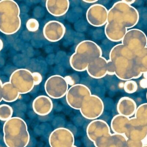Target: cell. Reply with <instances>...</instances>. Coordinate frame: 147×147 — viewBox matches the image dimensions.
<instances>
[{
    "instance_id": "cell-25",
    "label": "cell",
    "mask_w": 147,
    "mask_h": 147,
    "mask_svg": "<svg viewBox=\"0 0 147 147\" xmlns=\"http://www.w3.org/2000/svg\"><path fill=\"white\" fill-rule=\"evenodd\" d=\"M127 140L124 135L111 134L106 147H127Z\"/></svg>"
},
{
    "instance_id": "cell-34",
    "label": "cell",
    "mask_w": 147,
    "mask_h": 147,
    "mask_svg": "<svg viewBox=\"0 0 147 147\" xmlns=\"http://www.w3.org/2000/svg\"><path fill=\"white\" fill-rule=\"evenodd\" d=\"M3 83L0 80V102L3 100L2 98V86Z\"/></svg>"
},
{
    "instance_id": "cell-41",
    "label": "cell",
    "mask_w": 147,
    "mask_h": 147,
    "mask_svg": "<svg viewBox=\"0 0 147 147\" xmlns=\"http://www.w3.org/2000/svg\"><path fill=\"white\" fill-rule=\"evenodd\" d=\"M146 98H147V93H146Z\"/></svg>"
},
{
    "instance_id": "cell-19",
    "label": "cell",
    "mask_w": 147,
    "mask_h": 147,
    "mask_svg": "<svg viewBox=\"0 0 147 147\" xmlns=\"http://www.w3.org/2000/svg\"><path fill=\"white\" fill-rule=\"evenodd\" d=\"M69 0H47L46 2L47 11L55 17L65 15L69 10Z\"/></svg>"
},
{
    "instance_id": "cell-29",
    "label": "cell",
    "mask_w": 147,
    "mask_h": 147,
    "mask_svg": "<svg viewBox=\"0 0 147 147\" xmlns=\"http://www.w3.org/2000/svg\"><path fill=\"white\" fill-rule=\"evenodd\" d=\"M26 27L29 32H35L38 30L39 23L36 19L31 18L27 22Z\"/></svg>"
},
{
    "instance_id": "cell-14",
    "label": "cell",
    "mask_w": 147,
    "mask_h": 147,
    "mask_svg": "<svg viewBox=\"0 0 147 147\" xmlns=\"http://www.w3.org/2000/svg\"><path fill=\"white\" fill-rule=\"evenodd\" d=\"M86 133L88 139L93 142L102 136L111 134L109 124L100 119H96L91 122L86 128Z\"/></svg>"
},
{
    "instance_id": "cell-33",
    "label": "cell",
    "mask_w": 147,
    "mask_h": 147,
    "mask_svg": "<svg viewBox=\"0 0 147 147\" xmlns=\"http://www.w3.org/2000/svg\"><path fill=\"white\" fill-rule=\"evenodd\" d=\"M140 86L142 88L144 89H147V79H142L140 81Z\"/></svg>"
},
{
    "instance_id": "cell-27",
    "label": "cell",
    "mask_w": 147,
    "mask_h": 147,
    "mask_svg": "<svg viewBox=\"0 0 147 147\" xmlns=\"http://www.w3.org/2000/svg\"><path fill=\"white\" fill-rule=\"evenodd\" d=\"M13 109L10 105L7 104L0 105V120L6 121L12 117Z\"/></svg>"
},
{
    "instance_id": "cell-38",
    "label": "cell",
    "mask_w": 147,
    "mask_h": 147,
    "mask_svg": "<svg viewBox=\"0 0 147 147\" xmlns=\"http://www.w3.org/2000/svg\"><path fill=\"white\" fill-rule=\"evenodd\" d=\"M142 74H143V77H144V78L147 79V72H145Z\"/></svg>"
},
{
    "instance_id": "cell-28",
    "label": "cell",
    "mask_w": 147,
    "mask_h": 147,
    "mask_svg": "<svg viewBox=\"0 0 147 147\" xmlns=\"http://www.w3.org/2000/svg\"><path fill=\"white\" fill-rule=\"evenodd\" d=\"M123 87L125 92L129 94H132L136 92L138 86L135 81L131 80L126 81L123 84Z\"/></svg>"
},
{
    "instance_id": "cell-11",
    "label": "cell",
    "mask_w": 147,
    "mask_h": 147,
    "mask_svg": "<svg viewBox=\"0 0 147 147\" xmlns=\"http://www.w3.org/2000/svg\"><path fill=\"white\" fill-rule=\"evenodd\" d=\"M74 142L73 133L66 128L56 129L49 136V143L51 147H71L74 146Z\"/></svg>"
},
{
    "instance_id": "cell-39",
    "label": "cell",
    "mask_w": 147,
    "mask_h": 147,
    "mask_svg": "<svg viewBox=\"0 0 147 147\" xmlns=\"http://www.w3.org/2000/svg\"><path fill=\"white\" fill-rule=\"evenodd\" d=\"M142 147H147V144H146V145H144V146H143Z\"/></svg>"
},
{
    "instance_id": "cell-18",
    "label": "cell",
    "mask_w": 147,
    "mask_h": 147,
    "mask_svg": "<svg viewBox=\"0 0 147 147\" xmlns=\"http://www.w3.org/2000/svg\"><path fill=\"white\" fill-rule=\"evenodd\" d=\"M127 31L125 27L114 22H107L105 27L107 38L114 42L121 41Z\"/></svg>"
},
{
    "instance_id": "cell-30",
    "label": "cell",
    "mask_w": 147,
    "mask_h": 147,
    "mask_svg": "<svg viewBox=\"0 0 147 147\" xmlns=\"http://www.w3.org/2000/svg\"><path fill=\"white\" fill-rule=\"evenodd\" d=\"M144 144L142 141L133 140L127 139V147H142Z\"/></svg>"
},
{
    "instance_id": "cell-31",
    "label": "cell",
    "mask_w": 147,
    "mask_h": 147,
    "mask_svg": "<svg viewBox=\"0 0 147 147\" xmlns=\"http://www.w3.org/2000/svg\"><path fill=\"white\" fill-rule=\"evenodd\" d=\"M107 74L115 75V66L114 63L111 60H107Z\"/></svg>"
},
{
    "instance_id": "cell-32",
    "label": "cell",
    "mask_w": 147,
    "mask_h": 147,
    "mask_svg": "<svg viewBox=\"0 0 147 147\" xmlns=\"http://www.w3.org/2000/svg\"><path fill=\"white\" fill-rule=\"evenodd\" d=\"M32 75L34 80V85H38L40 84L43 79L41 74L39 72H33Z\"/></svg>"
},
{
    "instance_id": "cell-42",
    "label": "cell",
    "mask_w": 147,
    "mask_h": 147,
    "mask_svg": "<svg viewBox=\"0 0 147 147\" xmlns=\"http://www.w3.org/2000/svg\"></svg>"
},
{
    "instance_id": "cell-40",
    "label": "cell",
    "mask_w": 147,
    "mask_h": 147,
    "mask_svg": "<svg viewBox=\"0 0 147 147\" xmlns=\"http://www.w3.org/2000/svg\"><path fill=\"white\" fill-rule=\"evenodd\" d=\"M77 147L76 146H72V147Z\"/></svg>"
},
{
    "instance_id": "cell-21",
    "label": "cell",
    "mask_w": 147,
    "mask_h": 147,
    "mask_svg": "<svg viewBox=\"0 0 147 147\" xmlns=\"http://www.w3.org/2000/svg\"><path fill=\"white\" fill-rule=\"evenodd\" d=\"M129 117L118 115L114 116L111 123V128L114 134H125Z\"/></svg>"
},
{
    "instance_id": "cell-13",
    "label": "cell",
    "mask_w": 147,
    "mask_h": 147,
    "mask_svg": "<svg viewBox=\"0 0 147 147\" xmlns=\"http://www.w3.org/2000/svg\"><path fill=\"white\" fill-rule=\"evenodd\" d=\"M65 32V27L58 21H50L45 25L43 28V35L45 38L51 42H58L61 40Z\"/></svg>"
},
{
    "instance_id": "cell-17",
    "label": "cell",
    "mask_w": 147,
    "mask_h": 147,
    "mask_svg": "<svg viewBox=\"0 0 147 147\" xmlns=\"http://www.w3.org/2000/svg\"><path fill=\"white\" fill-rule=\"evenodd\" d=\"M53 103L51 98L45 95L37 97L32 103V108L37 115L45 116L49 115L53 109Z\"/></svg>"
},
{
    "instance_id": "cell-9",
    "label": "cell",
    "mask_w": 147,
    "mask_h": 147,
    "mask_svg": "<svg viewBox=\"0 0 147 147\" xmlns=\"http://www.w3.org/2000/svg\"><path fill=\"white\" fill-rule=\"evenodd\" d=\"M90 89L83 84H75L71 86L66 94L68 105L73 109L80 110L84 100L91 95Z\"/></svg>"
},
{
    "instance_id": "cell-24",
    "label": "cell",
    "mask_w": 147,
    "mask_h": 147,
    "mask_svg": "<svg viewBox=\"0 0 147 147\" xmlns=\"http://www.w3.org/2000/svg\"><path fill=\"white\" fill-rule=\"evenodd\" d=\"M135 59L140 72H147V47L136 54Z\"/></svg>"
},
{
    "instance_id": "cell-26",
    "label": "cell",
    "mask_w": 147,
    "mask_h": 147,
    "mask_svg": "<svg viewBox=\"0 0 147 147\" xmlns=\"http://www.w3.org/2000/svg\"><path fill=\"white\" fill-rule=\"evenodd\" d=\"M134 117L142 125L147 127V103L137 107Z\"/></svg>"
},
{
    "instance_id": "cell-35",
    "label": "cell",
    "mask_w": 147,
    "mask_h": 147,
    "mask_svg": "<svg viewBox=\"0 0 147 147\" xmlns=\"http://www.w3.org/2000/svg\"><path fill=\"white\" fill-rule=\"evenodd\" d=\"M98 0H84L83 1L84 2L88 3H93L98 2Z\"/></svg>"
},
{
    "instance_id": "cell-5",
    "label": "cell",
    "mask_w": 147,
    "mask_h": 147,
    "mask_svg": "<svg viewBox=\"0 0 147 147\" xmlns=\"http://www.w3.org/2000/svg\"><path fill=\"white\" fill-rule=\"evenodd\" d=\"M9 82L20 94L30 92L35 86L32 73L26 69L14 71L10 75Z\"/></svg>"
},
{
    "instance_id": "cell-7",
    "label": "cell",
    "mask_w": 147,
    "mask_h": 147,
    "mask_svg": "<svg viewBox=\"0 0 147 147\" xmlns=\"http://www.w3.org/2000/svg\"><path fill=\"white\" fill-rule=\"evenodd\" d=\"M121 41L123 45L135 55L147 47L146 35L137 28L128 30Z\"/></svg>"
},
{
    "instance_id": "cell-37",
    "label": "cell",
    "mask_w": 147,
    "mask_h": 147,
    "mask_svg": "<svg viewBox=\"0 0 147 147\" xmlns=\"http://www.w3.org/2000/svg\"><path fill=\"white\" fill-rule=\"evenodd\" d=\"M3 42L2 40L1 39H0V51L2 50L3 48Z\"/></svg>"
},
{
    "instance_id": "cell-8",
    "label": "cell",
    "mask_w": 147,
    "mask_h": 147,
    "mask_svg": "<svg viewBox=\"0 0 147 147\" xmlns=\"http://www.w3.org/2000/svg\"><path fill=\"white\" fill-rule=\"evenodd\" d=\"M80 110L82 115L86 119L96 120L103 113L104 104L98 96L91 95L85 99Z\"/></svg>"
},
{
    "instance_id": "cell-15",
    "label": "cell",
    "mask_w": 147,
    "mask_h": 147,
    "mask_svg": "<svg viewBox=\"0 0 147 147\" xmlns=\"http://www.w3.org/2000/svg\"><path fill=\"white\" fill-rule=\"evenodd\" d=\"M124 136L129 140L143 142L147 138V127L135 117H132L129 119Z\"/></svg>"
},
{
    "instance_id": "cell-6",
    "label": "cell",
    "mask_w": 147,
    "mask_h": 147,
    "mask_svg": "<svg viewBox=\"0 0 147 147\" xmlns=\"http://www.w3.org/2000/svg\"><path fill=\"white\" fill-rule=\"evenodd\" d=\"M69 89L68 80L60 75L51 76L45 83V89L47 94L53 99H59L66 96Z\"/></svg>"
},
{
    "instance_id": "cell-16",
    "label": "cell",
    "mask_w": 147,
    "mask_h": 147,
    "mask_svg": "<svg viewBox=\"0 0 147 147\" xmlns=\"http://www.w3.org/2000/svg\"><path fill=\"white\" fill-rule=\"evenodd\" d=\"M86 71L94 79L102 78L107 74V60L103 57L96 59L88 64Z\"/></svg>"
},
{
    "instance_id": "cell-22",
    "label": "cell",
    "mask_w": 147,
    "mask_h": 147,
    "mask_svg": "<svg viewBox=\"0 0 147 147\" xmlns=\"http://www.w3.org/2000/svg\"><path fill=\"white\" fill-rule=\"evenodd\" d=\"M20 94L9 82L3 84V100L7 102H13L17 100Z\"/></svg>"
},
{
    "instance_id": "cell-20",
    "label": "cell",
    "mask_w": 147,
    "mask_h": 147,
    "mask_svg": "<svg viewBox=\"0 0 147 147\" xmlns=\"http://www.w3.org/2000/svg\"><path fill=\"white\" fill-rule=\"evenodd\" d=\"M137 108L135 101L128 97L120 98L117 105L118 114L129 118L135 115Z\"/></svg>"
},
{
    "instance_id": "cell-36",
    "label": "cell",
    "mask_w": 147,
    "mask_h": 147,
    "mask_svg": "<svg viewBox=\"0 0 147 147\" xmlns=\"http://www.w3.org/2000/svg\"><path fill=\"white\" fill-rule=\"evenodd\" d=\"M124 1L126 3L131 5L135 2V1H134V0H124Z\"/></svg>"
},
{
    "instance_id": "cell-23",
    "label": "cell",
    "mask_w": 147,
    "mask_h": 147,
    "mask_svg": "<svg viewBox=\"0 0 147 147\" xmlns=\"http://www.w3.org/2000/svg\"><path fill=\"white\" fill-rule=\"evenodd\" d=\"M69 63L71 68L74 70L78 72H82L86 71L88 65V63L83 60L75 53L71 56Z\"/></svg>"
},
{
    "instance_id": "cell-4",
    "label": "cell",
    "mask_w": 147,
    "mask_h": 147,
    "mask_svg": "<svg viewBox=\"0 0 147 147\" xmlns=\"http://www.w3.org/2000/svg\"><path fill=\"white\" fill-rule=\"evenodd\" d=\"M140 14L137 9L126 3L124 0L115 3L108 10V22H114L131 29L139 21Z\"/></svg>"
},
{
    "instance_id": "cell-1",
    "label": "cell",
    "mask_w": 147,
    "mask_h": 147,
    "mask_svg": "<svg viewBox=\"0 0 147 147\" xmlns=\"http://www.w3.org/2000/svg\"><path fill=\"white\" fill-rule=\"evenodd\" d=\"M135 54L122 44L112 47L109 53V59L115 66V75L124 81L140 78L142 74L138 69L135 59Z\"/></svg>"
},
{
    "instance_id": "cell-12",
    "label": "cell",
    "mask_w": 147,
    "mask_h": 147,
    "mask_svg": "<svg viewBox=\"0 0 147 147\" xmlns=\"http://www.w3.org/2000/svg\"><path fill=\"white\" fill-rule=\"evenodd\" d=\"M108 10L104 5L96 3L90 6L86 12L88 23L95 27H100L108 22Z\"/></svg>"
},
{
    "instance_id": "cell-10",
    "label": "cell",
    "mask_w": 147,
    "mask_h": 147,
    "mask_svg": "<svg viewBox=\"0 0 147 147\" xmlns=\"http://www.w3.org/2000/svg\"><path fill=\"white\" fill-rule=\"evenodd\" d=\"M75 53L88 64L96 59L102 57V55L100 47L90 40H83L80 42L75 48Z\"/></svg>"
},
{
    "instance_id": "cell-3",
    "label": "cell",
    "mask_w": 147,
    "mask_h": 147,
    "mask_svg": "<svg viewBox=\"0 0 147 147\" xmlns=\"http://www.w3.org/2000/svg\"><path fill=\"white\" fill-rule=\"evenodd\" d=\"M20 9L13 0L0 1V32L7 35L17 32L21 26Z\"/></svg>"
},
{
    "instance_id": "cell-2",
    "label": "cell",
    "mask_w": 147,
    "mask_h": 147,
    "mask_svg": "<svg viewBox=\"0 0 147 147\" xmlns=\"http://www.w3.org/2000/svg\"><path fill=\"white\" fill-rule=\"evenodd\" d=\"M3 141L7 147H26L30 136L27 125L20 117H11L3 126Z\"/></svg>"
}]
</instances>
